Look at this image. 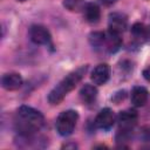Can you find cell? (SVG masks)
<instances>
[{
    "instance_id": "9a60e30c",
    "label": "cell",
    "mask_w": 150,
    "mask_h": 150,
    "mask_svg": "<svg viewBox=\"0 0 150 150\" xmlns=\"http://www.w3.org/2000/svg\"><path fill=\"white\" fill-rule=\"evenodd\" d=\"M104 36H105V33L94 32V33L90 34L89 41H90V43H91L93 47L98 48V47H102L103 46V43H104Z\"/></svg>"
},
{
    "instance_id": "4fadbf2b",
    "label": "cell",
    "mask_w": 150,
    "mask_h": 150,
    "mask_svg": "<svg viewBox=\"0 0 150 150\" xmlns=\"http://www.w3.org/2000/svg\"><path fill=\"white\" fill-rule=\"evenodd\" d=\"M131 35L134 36L135 40H137L139 42H143V41H146L150 38V29L144 23L136 22L131 27Z\"/></svg>"
},
{
    "instance_id": "52a82bcc",
    "label": "cell",
    "mask_w": 150,
    "mask_h": 150,
    "mask_svg": "<svg viewBox=\"0 0 150 150\" xmlns=\"http://www.w3.org/2000/svg\"><path fill=\"white\" fill-rule=\"evenodd\" d=\"M91 81L97 84V86H101V84H104L109 77H110V68L108 64L105 63H101L98 66H96L91 73Z\"/></svg>"
},
{
    "instance_id": "3957f363",
    "label": "cell",
    "mask_w": 150,
    "mask_h": 150,
    "mask_svg": "<svg viewBox=\"0 0 150 150\" xmlns=\"http://www.w3.org/2000/svg\"><path fill=\"white\" fill-rule=\"evenodd\" d=\"M79 120V114L75 110H66L62 111L56 118V130L61 136H69L73 134L76 122Z\"/></svg>"
},
{
    "instance_id": "30bf717a",
    "label": "cell",
    "mask_w": 150,
    "mask_h": 150,
    "mask_svg": "<svg viewBox=\"0 0 150 150\" xmlns=\"http://www.w3.org/2000/svg\"><path fill=\"white\" fill-rule=\"evenodd\" d=\"M105 47V49L109 52V53H115L120 49L121 45H122V40L120 38V34L117 33H114L111 30H109L105 36H104V43H103Z\"/></svg>"
},
{
    "instance_id": "8fae6325",
    "label": "cell",
    "mask_w": 150,
    "mask_h": 150,
    "mask_svg": "<svg viewBox=\"0 0 150 150\" xmlns=\"http://www.w3.org/2000/svg\"><path fill=\"white\" fill-rule=\"evenodd\" d=\"M149 97V93L144 87L137 86L131 90V102L135 107H143Z\"/></svg>"
},
{
    "instance_id": "ba28073f",
    "label": "cell",
    "mask_w": 150,
    "mask_h": 150,
    "mask_svg": "<svg viewBox=\"0 0 150 150\" xmlns=\"http://www.w3.org/2000/svg\"><path fill=\"white\" fill-rule=\"evenodd\" d=\"M138 115L135 110H124L118 114V124L120 129H128L131 130L136 124Z\"/></svg>"
},
{
    "instance_id": "6da1fadb",
    "label": "cell",
    "mask_w": 150,
    "mask_h": 150,
    "mask_svg": "<svg viewBox=\"0 0 150 150\" xmlns=\"http://www.w3.org/2000/svg\"><path fill=\"white\" fill-rule=\"evenodd\" d=\"M45 124L43 115L27 105H21L16 111V125L21 135H30L42 128Z\"/></svg>"
},
{
    "instance_id": "277c9868",
    "label": "cell",
    "mask_w": 150,
    "mask_h": 150,
    "mask_svg": "<svg viewBox=\"0 0 150 150\" xmlns=\"http://www.w3.org/2000/svg\"><path fill=\"white\" fill-rule=\"evenodd\" d=\"M29 38L35 45H48L50 42L49 30L41 25H34L30 27Z\"/></svg>"
},
{
    "instance_id": "5b68a950",
    "label": "cell",
    "mask_w": 150,
    "mask_h": 150,
    "mask_svg": "<svg viewBox=\"0 0 150 150\" xmlns=\"http://www.w3.org/2000/svg\"><path fill=\"white\" fill-rule=\"evenodd\" d=\"M108 26H109V30L117 33V34H121L128 27V18L123 13L114 12L109 15Z\"/></svg>"
},
{
    "instance_id": "7a4b0ae2",
    "label": "cell",
    "mask_w": 150,
    "mask_h": 150,
    "mask_svg": "<svg viewBox=\"0 0 150 150\" xmlns=\"http://www.w3.org/2000/svg\"><path fill=\"white\" fill-rule=\"evenodd\" d=\"M87 68H88L87 66H82V67L77 68L76 70L71 71L70 74H68L63 80H61L60 83L50 90V93L48 95L49 103L53 105L59 104L66 97V95L69 91H71L77 86V83L82 80V77L84 76V74L87 71Z\"/></svg>"
},
{
    "instance_id": "2e32d148",
    "label": "cell",
    "mask_w": 150,
    "mask_h": 150,
    "mask_svg": "<svg viewBox=\"0 0 150 150\" xmlns=\"http://www.w3.org/2000/svg\"><path fill=\"white\" fill-rule=\"evenodd\" d=\"M143 76H144V79H145L146 81L150 82V66L146 67V68L143 70Z\"/></svg>"
},
{
    "instance_id": "9c48e42d",
    "label": "cell",
    "mask_w": 150,
    "mask_h": 150,
    "mask_svg": "<svg viewBox=\"0 0 150 150\" xmlns=\"http://www.w3.org/2000/svg\"><path fill=\"white\" fill-rule=\"evenodd\" d=\"M1 86L6 90H16L22 86V77L16 73H8L1 77Z\"/></svg>"
},
{
    "instance_id": "8992f818",
    "label": "cell",
    "mask_w": 150,
    "mask_h": 150,
    "mask_svg": "<svg viewBox=\"0 0 150 150\" xmlns=\"http://www.w3.org/2000/svg\"><path fill=\"white\" fill-rule=\"evenodd\" d=\"M114 122H115V115H114L112 110L109 108L102 109L95 118V125L103 130L110 129L112 127Z\"/></svg>"
},
{
    "instance_id": "e0dca14e",
    "label": "cell",
    "mask_w": 150,
    "mask_h": 150,
    "mask_svg": "<svg viewBox=\"0 0 150 150\" xmlns=\"http://www.w3.org/2000/svg\"><path fill=\"white\" fill-rule=\"evenodd\" d=\"M100 1H101L103 5H105V6H109V5H112V4H114L116 0H100Z\"/></svg>"
},
{
    "instance_id": "5bb4252c",
    "label": "cell",
    "mask_w": 150,
    "mask_h": 150,
    "mask_svg": "<svg viewBox=\"0 0 150 150\" xmlns=\"http://www.w3.org/2000/svg\"><path fill=\"white\" fill-rule=\"evenodd\" d=\"M80 97L83 103L90 104L97 97V89L91 84H84L80 90Z\"/></svg>"
},
{
    "instance_id": "ac0fdd59",
    "label": "cell",
    "mask_w": 150,
    "mask_h": 150,
    "mask_svg": "<svg viewBox=\"0 0 150 150\" xmlns=\"http://www.w3.org/2000/svg\"><path fill=\"white\" fill-rule=\"evenodd\" d=\"M18 1H26V0H18Z\"/></svg>"
},
{
    "instance_id": "7c38bea8",
    "label": "cell",
    "mask_w": 150,
    "mask_h": 150,
    "mask_svg": "<svg viewBox=\"0 0 150 150\" xmlns=\"http://www.w3.org/2000/svg\"><path fill=\"white\" fill-rule=\"evenodd\" d=\"M83 14H84V19L90 22V23H96L98 22L100 18H101V11L100 7L94 4V2H89L84 6L83 8Z\"/></svg>"
}]
</instances>
